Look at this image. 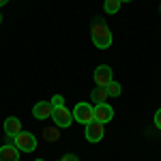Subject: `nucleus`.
Instances as JSON below:
<instances>
[{
    "instance_id": "4",
    "label": "nucleus",
    "mask_w": 161,
    "mask_h": 161,
    "mask_svg": "<svg viewBox=\"0 0 161 161\" xmlns=\"http://www.w3.org/2000/svg\"><path fill=\"white\" fill-rule=\"evenodd\" d=\"M103 133H105V129H103V123L99 120H92V123L86 125V131H84V136H86L88 142H92V144H97L103 140Z\"/></svg>"
},
{
    "instance_id": "14",
    "label": "nucleus",
    "mask_w": 161,
    "mask_h": 161,
    "mask_svg": "<svg viewBox=\"0 0 161 161\" xmlns=\"http://www.w3.org/2000/svg\"><path fill=\"white\" fill-rule=\"evenodd\" d=\"M105 90H108V95H110V97H120V92H123L120 84H118V82H114V80L105 86Z\"/></svg>"
},
{
    "instance_id": "6",
    "label": "nucleus",
    "mask_w": 161,
    "mask_h": 161,
    "mask_svg": "<svg viewBox=\"0 0 161 161\" xmlns=\"http://www.w3.org/2000/svg\"><path fill=\"white\" fill-rule=\"evenodd\" d=\"M52 114H54V105H52L50 101H39L37 105L32 108V116H35V118H39V120L52 118Z\"/></svg>"
},
{
    "instance_id": "12",
    "label": "nucleus",
    "mask_w": 161,
    "mask_h": 161,
    "mask_svg": "<svg viewBox=\"0 0 161 161\" xmlns=\"http://www.w3.org/2000/svg\"><path fill=\"white\" fill-rule=\"evenodd\" d=\"M60 127H47L45 131H43V137L47 140V142H56L58 137H60V131H58Z\"/></svg>"
},
{
    "instance_id": "20",
    "label": "nucleus",
    "mask_w": 161,
    "mask_h": 161,
    "mask_svg": "<svg viewBox=\"0 0 161 161\" xmlns=\"http://www.w3.org/2000/svg\"><path fill=\"white\" fill-rule=\"evenodd\" d=\"M35 161H45V159H35Z\"/></svg>"
},
{
    "instance_id": "5",
    "label": "nucleus",
    "mask_w": 161,
    "mask_h": 161,
    "mask_svg": "<svg viewBox=\"0 0 161 161\" xmlns=\"http://www.w3.org/2000/svg\"><path fill=\"white\" fill-rule=\"evenodd\" d=\"M52 118H54V123H56V127H71V123H73V114L69 112V108H64V105H60V108H54V114H52Z\"/></svg>"
},
{
    "instance_id": "21",
    "label": "nucleus",
    "mask_w": 161,
    "mask_h": 161,
    "mask_svg": "<svg viewBox=\"0 0 161 161\" xmlns=\"http://www.w3.org/2000/svg\"><path fill=\"white\" fill-rule=\"evenodd\" d=\"M0 22H2V17H0Z\"/></svg>"
},
{
    "instance_id": "9",
    "label": "nucleus",
    "mask_w": 161,
    "mask_h": 161,
    "mask_svg": "<svg viewBox=\"0 0 161 161\" xmlns=\"http://www.w3.org/2000/svg\"><path fill=\"white\" fill-rule=\"evenodd\" d=\"M0 161H19V150L15 144H4L0 148Z\"/></svg>"
},
{
    "instance_id": "19",
    "label": "nucleus",
    "mask_w": 161,
    "mask_h": 161,
    "mask_svg": "<svg viewBox=\"0 0 161 161\" xmlns=\"http://www.w3.org/2000/svg\"><path fill=\"white\" fill-rule=\"evenodd\" d=\"M120 2H131V0H120Z\"/></svg>"
},
{
    "instance_id": "18",
    "label": "nucleus",
    "mask_w": 161,
    "mask_h": 161,
    "mask_svg": "<svg viewBox=\"0 0 161 161\" xmlns=\"http://www.w3.org/2000/svg\"><path fill=\"white\" fill-rule=\"evenodd\" d=\"M7 2H9V0H0V7H2V4H7Z\"/></svg>"
},
{
    "instance_id": "10",
    "label": "nucleus",
    "mask_w": 161,
    "mask_h": 161,
    "mask_svg": "<svg viewBox=\"0 0 161 161\" xmlns=\"http://www.w3.org/2000/svg\"><path fill=\"white\" fill-rule=\"evenodd\" d=\"M19 131H22V123H19V118L11 116V118L4 120V133H7L9 137H15Z\"/></svg>"
},
{
    "instance_id": "3",
    "label": "nucleus",
    "mask_w": 161,
    "mask_h": 161,
    "mask_svg": "<svg viewBox=\"0 0 161 161\" xmlns=\"http://www.w3.org/2000/svg\"><path fill=\"white\" fill-rule=\"evenodd\" d=\"M71 114H73V120H77L80 125H84V127L95 120V108L90 103H77Z\"/></svg>"
},
{
    "instance_id": "1",
    "label": "nucleus",
    "mask_w": 161,
    "mask_h": 161,
    "mask_svg": "<svg viewBox=\"0 0 161 161\" xmlns=\"http://www.w3.org/2000/svg\"><path fill=\"white\" fill-rule=\"evenodd\" d=\"M90 37H92L95 47H99V50H108V47L112 45V32L108 30V26H105V24H95V26H92Z\"/></svg>"
},
{
    "instance_id": "17",
    "label": "nucleus",
    "mask_w": 161,
    "mask_h": 161,
    "mask_svg": "<svg viewBox=\"0 0 161 161\" xmlns=\"http://www.w3.org/2000/svg\"><path fill=\"white\" fill-rule=\"evenodd\" d=\"M60 161H80V159H77L75 155H64V157H62Z\"/></svg>"
},
{
    "instance_id": "15",
    "label": "nucleus",
    "mask_w": 161,
    "mask_h": 161,
    "mask_svg": "<svg viewBox=\"0 0 161 161\" xmlns=\"http://www.w3.org/2000/svg\"><path fill=\"white\" fill-rule=\"evenodd\" d=\"M50 103L54 105V108H60V105H64V97H62V95H54Z\"/></svg>"
},
{
    "instance_id": "11",
    "label": "nucleus",
    "mask_w": 161,
    "mask_h": 161,
    "mask_svg": "<svg viewBox=\"0 0 161 161\" xmlns=\"http://www.w3.org/2000/svg\"><path fill=\"white\" fill-rule=\"evenodd\" d=\"M110 95H108V90L103 86H97L92 92H90V99L95 101V105H99V103H105V99H108Z\"/></svg>"
},
{
    "instance_id": "13",
    "label": "nucleus",
    "mask_w": 161,
    "mask_h": 161,
    "mask_svg": "<svg viewBox=\"0 0 161 161\" xmlns=\"http://www.w3.org/2000/svg\"><path fill=\"white\" fill-rule=\"evenodd\" d=\"M103 9H105V13H118V9H120V0H105L103 2Z\"/></svg>"
},
{
    "instance_id": "8",
    "label": "nucleus",
    "mask_w": 161,
    "mask_h": 161,
    "mask_svg": "<svg viewBox=\"0 0 161 161\" xmlns=\"http://www.w3.org/2000/svg\"><path fill=\"white\" fill-rule=\"evenodd\" d=\"M112 118H114V110H112V105L108 103H99V105H95V120H99V123H110Z\"/></svg>"
},
{
    "instance_id": "2",
    "label": "nucleus",
    "mask_w": 161,
    "mask_h": 161,
    "mask_svg": "<svg viewBox=\"0 0 161 161\" xmlns=\"http://www.w3.org/2000/svg\"><path fill=\"white\" fill-rule=\"evenodd\" d=\"M13 144L17 146L19 153H32V150L37 148V137L30 131H19L17 136L13 137Z\"/></svg>"
},
{
    "instance_id": "16",
    "label": "nucleus",
    "mask_w": 161,
    "mask_h": 161,
    "mask_svg": "<svg viewBox=\"0 0 161 161\" xmlns=\"http://www.w3.org/2000/svg\"><path fill=\"white\" fill-rule=\"evenodd\" d=\"M155 127L161 131V108L157 110V114H155Z\"/></svg>"
},
{
    "instance_id": "7",
    "label": "nucleus",
    "mask_w": 161,
    "mask_h": 161,
    "mask_svg": "<svg viewBox=\"0 0 161 161\" xmlns=\"http://www.w3.org/2000/svg\"><path fill=\"white\" fill-rule=\"evenodd\" d=\"M95 82H97V86H103V88L112 82V69L108 64H99L95 69Z\"/></svg>"
}]
</instances>
